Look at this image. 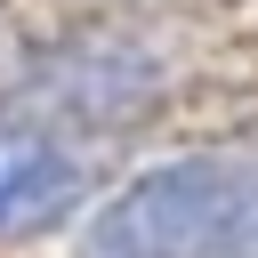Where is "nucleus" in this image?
Wrapping results in <instances>:
<instances>
[{
	"label": "nucleus",
	"mask_w": 258,
	"mask_h": 258,
	"mask_svg": "<svg viewBox=\"0 0 258 258\" xmlns=\"http://www.w3.org/2000/svg\"><path fill=\"white\" fill-rule=\"evenodd\" d=\"M210 258H258V153H234V185H226V218H218Z\"/></svg>",
	"instance_id": "4"
},
{
	"label": "nucleus",
	"mask_w": 258,
	"mask_h": 258,
	"mask_svg": "<svg viewBox=\"0 0 258 258\" xmlns=\"http://www.w3.org/2000/svg\"><path fill=\"white\" fill-rule=\"evenodd\" d=\"M97 153H105V137H89V129H73V121L16 97L0 113V242L64 226L89 202Z\"/></svg>",
	"instance_id": "2"
},
{
	"label": "nucleus",
	"mask_w": 258,
	"mask_h": 258,
	"mask_svg": "<svg viewBox=\"0 0 258 258\" xmlns=\"http://www.w3.org/2000/svg\"><path fill=\"white\" fill-rule=\"evenodd\" d=\"M161 81H169L161 48H145L129 32H89V40L48 48L16 97L40 105V113H56V121H73V129H89V137H113L121 121H137L161 97Z\"/></svg>",
	"instance_id": "3"
},
{
	"label": "nucleus",
	"mask_w": 258,
	"mask_h": 258,
	"mask_svg": "<svg viewBox=\"0 0 258 258\" xmlns=\"http://www.w3.org/2000/svg\"><path fill=\"white\" fill-rule=\"evenodd\" d=\"M226 185H234V153H177L97 210L81 258H210Z\"/></svg>",
	"instance_id": "1"
}]
</instances>
